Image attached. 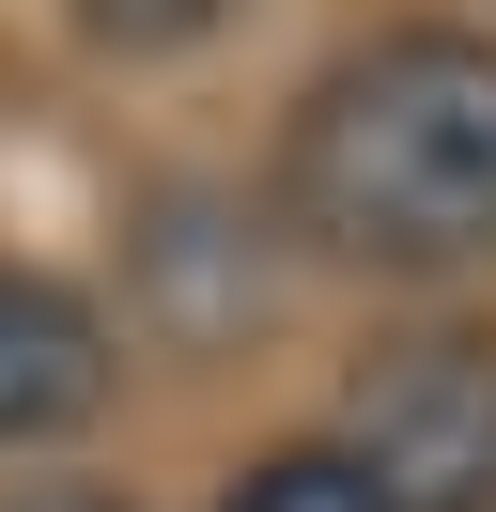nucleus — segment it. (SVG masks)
<instances>
[{
	"label": "nucleus",
	"mask_w": 496,
	"mask_h": 512,
	"mask_svg": "<svg viewBox=\"0 0 496 512\" xmlns=\"http://www.w3.org/2000/svg\"><path fill=\"white\" fill-rule=\"evenodd\" d=\"M264 218L310 264L388 295H450L496 264V32L481 16H388L326 47L279 109Z\"/></svg>",
	"instance_id": "nucleus-1"
},
{
	"label": "nucleus",
	"mask_w": 496,
	"mask_h": 512,
	"mask_svg": "<svg viewBox=\"0 0 496 512\" xmlns=\"http://www.w3.org/2000/svg\"><path fill=\"white\" fill-rule=\"evenodd\" d=\"M326 450L388 512H496V326L481 311H403L357 342Z\"/></svg>",
	"instance_id": "nucleus-2"
},
{
	"label": "nucleus",
	"mask_w": 496,
	"mask_h": 512,
	"mask_svg": "<svg viewBox=\"0 0 496 512\" xmlns=\"http://www.w3.org/2000/svg\"><path fill=\"white\" fill-rule=\"evenodd\" d=\"M109 388H124V326L93 311L62 264H0V466L93 435Z\"/></svg>",
	"instance_id": "nucleus-3"
},
{
	"label": "nucleus",
	"mask_w": 496,
	"mask_h": 512,
	"mask_svg": "<svg viewBox=\"0 0 496 512\" xmlns=\"http://www.w3.org/2000/svg\"><path fill=\"white\" fill-rule=\"evenodd\" d=\"M202 512H388V497H372V481L357 466H341V450L326 435H279V450H248V466L233 481H217V497Z\"/></svg>",
	"instance_id": "nucleus-4"
},
{
	"label": "nucleus",
	"mask_w": 496,
	"mask_h": 512,
	"mask_svg": "<svg viewBox=\"0 0 496 512\" xmlns=\"http://www.w3.org/2000/svg\"><path fill=\"white\" fill-rule=\"evenodd\" d=\"M78 16V47H109V63H171V47H202L233 0H62Z\"/></svg>",
	"instance_id": "nucleus-5"
},
{
	"label": "nucleus",
	"mask_w": 496,
	"mask_h": 512,
	"mask_svg": "<svg viewBox=\"0 0 496 512\" xmlns=\"http://www.w3.org/2000/svg\"><path fill=\"white\" fill-rule=\"evenodd\" d=\"M0 512H140V497H109V481H16Z\"/></svg>",
	"instance_id": "nucleus-6"
}]
</instances>
